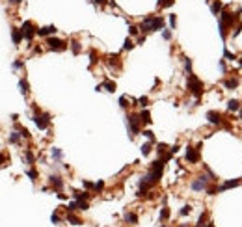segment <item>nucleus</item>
Here are the masks:
<instances>
[{"instance_id":"nucleus-37","label":"nucleus","mask_w":242,"mask_h":227,"mask_svg":"<svg viewBox=\"0 0 242 227\" xmlns=\"http://www.w3.org/2000/svg\"><path fill=\"white\" fill-rule=\"evenodd\" d=\"M97 63V50H89V65H95Z\"/></svg>"},{"instance_id":"nucleus-38","label":"nucleus","mask_w":242,"mask_h":227,"mask_svg":"<svg viewBox=\"0 0 242 227\" xmlns=\"http://www.w3.org/2000/svg\"><path fill=\"white\" fill-rule=\"evenodd\" d=\"M190 212H192V205H185V207L179 211V214H181V216H188Z\"/></svg>"},{"instance_id":"nucleus-61","label":"nucleus","mask_w":242,"mask_h":227,"mask_svg":"<svg viewBox=\"0 0 242 227\" xmlns=\"http://www.w3.org/2000/svg\"><path fill=\"white\" fill-rule=\"evenodd\" d=\"M239 67H240V69H242V56H240V58H239Z\"/></svg>"},{"instance_id":"nucleus-39","label":"nucleus","mask_w":242,"mask_h":227,"mask_svg":"<svg viewBox=\"0 0 242 227\" xmlns=\"http://www.w3.org/2000/svg\"><path fill=\"white\" fill-rule=\"evenodd\" d=\"M119 106L125 110V108H129V101H127V95H121L119 97Z\"/></svg>"},{"instance_id":"nucleus-43","label":"nucleus","mask_w":242,"mask_h":227,"mask_svg":"<svg viewBox=\"0 0 242 227\" xmlns=\"http://www.w3.org/2000/svg\"><path fill=\"white\" fill-rule=\"evenodd\" d=\"M147 102H149V99H147L145 95H142V97L138 99V106H142V108H145V106H147Z\"/></svg>"},{"instance_id":"nucleus-6","label":"nucleus","mask_w":242,"mask_h":227,"mask_svg":"<svg viewBox=\"0 0 242 227\" xmlns=\"http://www.w3.org/2000/svg\"><path fill=\"white\" fill-rule=\"evenodd\" d=\"M34 123H35V127L39 129V130H47L48 129V125H50V116L48 114H43V112H39V110H35V114H34Z\"/></svg>"},{"instance_id":"nucleus-17","label":"nucleus","mask_w":242,"mask_h":227,"mask_svg":"<svg viewBox=\"0 0 242 227\" xmlns=\"http://www.w3.org/2000/svg\"><path fill=\"white\" fill-rule=\"evenodd\" d=\"M108 65H110V67H116V69H121L119 54H110V56H108Z\"/></svg>"},{"instance_id":"nucleus-7","label":"nucleus","mask_w":242,"mask_h":227,"mask_svg":"<svg viewBox=\"0 0 242 227\" xmlns=\"http://www.w3.org/2000/svg\"><path fill=\"white\" fill-rule=\"evenodd\" d=\"M211 181H212V179H211L209 175H199V177H196V179L192 181L190 188H192L194 192H203V190L209 188V183H211Z\"/></svg>"},{"instance_id":"nucleus-10","label":"nucleus","mask_w":242,"mask_h":227,"mask_svg":"<svg viewBox=\"0 0 242 227\" xmlns=\"http://www.w3.org/2000/svg\"><path fill=\"white\" fill-rule=\"evenodd\" d=\"M207 119H209V123L211 125H214V127H222L224 125V116L220 114V112H216V110H209L207 112Z\"/></svg>"},{"instance_id":"nucleus-28","label":"nucleus","mask_w":242,"mask_h":227,"mask_svg":"<svg viewBox=\"0 0 242 227\" xmlns=\"http://www.w3.org/2000/svg\"><path fill=\"white\" fill-rule=\"evenodd\" d=\"M50 155H52L54 160H62V158H63V153H62V149H58V147H52Z\"/></svg>"},{"instance_id":"nucleus-11","label":"nucleus","mask_w":242,"mask_h":227,"mask_svg":"<svg viewBox=\"0 0 242 227\" xmlns=\"http://www.w3.org/2000/svg\"><path fill=\"white\" fill-rule=\"evenodd\" d=\"M185 158H186L190 164H198L199 158H201V157H199V149H198V147H188L186 153H185Z\"/></svg>"},{"instance_id":"nucleus-8","label":"nucleus","mask_w":242,"mask_h":227,"mask_svg":"<svg viewBox=\"0 0 242 227\" xmlns=\"http://www.w3.org/2000/svg\"><path fill=\"white\" fill-rule=\"evenodd\" d=\"M21 30H22V34H24V39L30 43L35 35H37V28L34 26V22L32 20H24L22 22V26H21Z\"/></svg>"},{"instance_id":"nucleus-49","label":"nucleus","mask_w":242,"mask_h":227,"mask_svg":"<svg viewBox=\"0 0 242 227\" xmlns=\"http://www.w3.org/2000/svg\"><path fill=\"white\" fill-rule=\"evenodd\" d=\"M104 188V181H97L95 183V188H93V192H101Z\"/></svg>"},{"instance_id":"nucleus-23","label":"nucleus","mask_w":242,"mask_h":227,"mask_svg":"<svg viewBox=\"0 0 242 227\" xmlns=\"http://www.w3.org/2000/svg\"><path fill=\"white\" fill-rule=\"evenodd\" d=\"M19 89H21V93H22V95H28V93H30V86H28V82H26L24 78H21V80H19Z\"/></svg>"},{"instance_id":"nucleus-21","label":"nucleus","mask_w":242,"mask_h":227,"mask_svg":"<svg viewBox=\"0 0 242 227\" xmlns=\"http://www.w3.org/2000/svg\"><path fill=\"white\" fill-rule=\"evenodd\" d=\"M123 220H125L127 224H132V225H136V224H138V216H136L134 212H125Z\"/></svg>"},{"instance_id":"nucleus-9","label":"nucleus","mask_w":242,"mask_h":227,"mask_svg":"<svg viewBox=\"0 0 242 227\" xmlns=\"http://www.w3.org/2000/svg\"><path fill=\"white\" fill-rule=\"evenodd\" d=\"M47 45H48V48L50 50H54V52H63L65 48H67V43L63 41V39H58V37H47Z\"/></svg>"},{"instance_id":"nucleus-51","label":"nucleus","mask_w":242,"mask_h":227,"mask_svg":"<svg viewBox=\"0 0 242 227\" xmlns=\"http://www.w3.org/2000/svg\"><path fill=\"white\" fill-rule=\"evenodd\" d=\"M240 32H242V22H239V24L235 26V30H233V37H237Z\"/></svg>"},{"instance_id":"nucleus-55","label":"nucleus","mask_w":242,"mask_h":227,"mask_svg":"<svg viewBox=\"0 0 242 227\" xmlns=\"http://www.w3.org/2000/svg\"><path fill=\"white\" fill-rule=\"evenodd\" d=\"M50 222H52V224H60V216H58V214L54 212V214L50 216Z\"/></svg>"},{"instance_id":"nucleus-5","label":"nucleus","mask_w":242,"mask_h":227,"mask_svg":"<svg viewBox=\"0 0 242 227\" xmlns=\"http://www.w3.org/2000/svg\"><path fill=\"white\" fill-rule=\"evenodd\" d=\"M125 121H127V129H129V134H130V138H134L136 134H140V127H142L140 114H127Z\"/></svg>"},{"instance_id":"nucleus-46","label":"nucleus","mask_w":242,"mask_h":227,"mask_svg":"<svg viewBox=\"0 0 242 227\" xmlns=\"http://www.w3.org/2000/svg\"><path fill=\"white\" fill-rule=\"evenodd\" d=\"M11 67H13V69H22V67H24V61H22V60H15Z\"/></svg>"},{"instance_id":"nucleus-53","label":"nucleus","mask_w":242,"mask_h":227,"mask_svg":"<svg viewBox=\"0 0 242 227\" xmlns=\"http://www.w3.org/2000/svg\"><path fill=\"white\" fill-rule=\"evenodd\" d=\"M162 37H164L166 41H170V39H171V30H166V28H164V32H162Z\"/></svg>"},{"instance_id":"nucleus-27","label":"nucleus","mask_w":242,"mask_h":227,"mask_svg":"<svg viewBox=\"0 0 242 227\" xmlns=\"http://www.w3.org/2000/svg\"><path fill=\"white\" fill-rule=\"evenodd\" d=\"M140 149H142V155H144V157H147V155L153 151V142H147V143H144Z\"/></svg>"},{"instance_id":"nucleus-29","label":"nucleus","mask_w":242,"mask_h":227,"mask_svg":"<svg viewBox=\"0 0 242 227\" xmlns=\"http://www.w3.org/2000/svg\"><path fill=\"white\" fill-rule=\"evenodd\" d=\"M67 222H69V224H73V225H80V224H82V222H80V218H76L73 212H67Z\"/></svg>"},{"instance_id":"nucleus-56","label":"nucleus","mask_w":242,"mask_h":227,"mask_svg":"<svg viewBox=\"0 0 242 227\" xmlns=\"http://www.w3.org/2000/svg\"><path fill=\"white\" fill-rule=\"evenodd\" d=\"M56 196H58V199H62V201H65V199H67V194H62V192H58Z\"/></svg>"},{"instance_id":"nucleus-36","label":"nucleus","mask_w":242,"mask_h":227,"mask_svg":"<svg viewBox=\"0 0 242 227\" xmlns=\"http://www.w3.org/2000/svg\"><path fill=\"white\" fill-rule=\"evenodd\" d=\"M158 218H160L162 222H164V220H168V218H170V209H168V207H164V209L160 211V214H158Z\"/></svg>"},{"instance_id":"nucleus-45","label":"nucleus","mask_w":242,"mask_h":227,"mask_svg":"<svg viewBox=\"0 0 242 227\" xmlns=\"http://www.w3.org/2000/svg\"><path fill=\"white\" fill-rule=\"evenodd\" d=\"M26 175H28L32 181H35V179H37V171H35L34 168H32V170H26Z\"/></svg>"},{"instance_id":"nucleus-4","label":"nucleus","mask_w":242,"mask_h":227,"mask_svg":"<svg viewBox=\"0 0 242 227\" xmlns=\"http://www.w3.org/2000/svg\"><path fill=\"white\" fill-rule=\"evenodd\" d=\"M188 91L196 97V101L199 102V97L203 95V91H205V86H203V82L194 75V73H190L188 75Z\"/></svg>"},{"instance_id":"nucleus-32","label":"nucleus","mask_w":242,"mask_h":227,"mask_svg":"<svg viewBox=\"0 0 242 227\" xmlns=\"http://www.w3.org/2000/svg\"><path fill=\"white\" fill-rule=\"evenodd\" d=\"M132 48H134V41L130 37H127L125 43H123V50H132Z\"/></svg>"},{"instance_id":"nucleus-58","label":"nucleus","mask_w":242,"mask_h":227,"mask_svg":"<svg viewBox=\"0 0 242 227\" xmlns=\"http://www.w3.org/2000/svg\"><path fill=\"white\" fill-rule=\"evenodd\" d=\"M218 65H220V71H222V73H226V63H224V60H220V63H218Z\"/></svg>"},{"instance_id":"nucleus-50","label":"nucleus","mask_w":242,"mask_h":227,"mask_svg":"<svg viewBox=\"0 0 242 227\" xmlns=\"http://www.w3.org/2000/svg\"><path fill=\"white\" fill-rule=\"evenodd\" d=\"M76 203H78V211H88L89 209L88 201H76Z\"/></svg>"},{"instance_id":"nucleus-2","label":"nucleus","mask_w":242,"mask_h":227,"mask_svg":"<svg viewBox=\"0 0 242 227\" xmlns=\"http://www.w3.org/2000/svg\"><path fill=\"white\" fill-rule=\"evenodd\" d=\"M240 11H242V9H240ZM240 11L231 13V11L224 9V11L220 13L218 28H220V35H222V39H226V37H227V32H229V30H233V28L240 22Z\"/></svg>"},{"instance_id":"nucleus-15","label":"nucleus","mask_w":242,"mask_h":227,"mask_svg":"<svg viewBox=\"0 0 242 227\" xmlns=\"http://www.w3.org/2000/svg\"><path fill=\"white\" fill-rule=\"evenodd\" d=\"M240 183H242L240 179H231V181H226L222 186H218V190H220V192H226V190H229V188H235V186H239Z\"/></svg>"},{"instance_id":"nucleus-18","label":"nucleus","mask_w":242,"mask_h":227,"mask_svg":"<svg viewBox=\"0 0 242 227\" xmlns=\"http://www.w3.org/2000/svg\"><path fill=\"white\" fill-rule=\"evenodd\" d=\"M224 88L226 89H237L239 88V78H227V80H224Z\"/></svg>"},{"instance_id":"nucleus-60","label":"nucleus","mask_w":242,"mask_h":227,"mask_svg":"<svg viewBox=\"0 0 242 227\" xmlns=\"http://www.w3.org/2000/svg\"><path fill=\"white\" fill-rule=\"evenodd\" d=\"M9 2H11V4H21L22 0H9Z\"/></svg>"},{"instance_id":"nucleus-22","label":"nucleus","mask_w":242,"mask_h":227,"mask_svg":"<svg viewBox=\"0 0 242 227\" xmlns=\"http://www.w3.org/2000/svg\"><path fill=\"white\" fill-rule=\"evenodd\" d=\"M103 89H106V91L114 93V91H116V82H114V80H108V78H106V80L103 82Z\"/></svg>"},{"instance_id":"nucleus-44","label":"nucleus","mask_w":242,"mask_h":227,"mask_svg":"<svg viewBox=\"0 0 242 227\" xmlns=\"http://www.w3.org/2000/svg\"><path fill=\"white\" fill-rule=\"evenodd\" d=\"M205 220H207V212H203V214L199 216V220H198L196 227H203V225H205Z\"/></svg>"},{"instance_id":"nucleus-41","label":"nucleus","mask_w":242,"mask_h":227,"mask_svg":"<svg viewBox=\"0 0 242 227\" xmlns=\"http://www.w3.org/2000/svg\"><path fill=\"white\" fill-rule=\"evenodd\" d=\"M75 211H78V203H76V201L73 199V201H71V203L67 205V212H75Z\"/></svg>"},{"instance_id":"nucleus-13","label":"nucleus","mask_w":242,"mask_h":227,"mask_svg":"<svg viewBox=\"0 0 242 227\" xmlns=\"http://www.w3.org/2000/svg\"><path fill=\"white\" fill-rule=\"evenodd\" d=\"M56 34V26L50 24V26H43V28H37V35L39 37H50Z\"/></svg>"},{"instance_id":"nucleus-59","label":"nucleus","mask_w":242,"mask_h":227,"mask_svg":"<svg viewBox=\"0 0 242 227\" xmlns=\"http://www.w3.org/2000/svg\"><path fill=\"white\" fill-rule=\"evenodd\" d=\"M142 43H145V35H144V34L138 37V45H142Z\"/></svg>"},{"instance_id":"nucleus-30","label":"nucleus","mask_w":242,"mask_h":227,"mask_svg":"<svg viewBox=\"0 0 242 227\" xmlns=\"http://www.w3.org/2000/svg\"><path fill=\"white\" fill-rule=\"evenodd\" d=\"M224 58H226V60H239V58H237V54H233L227 47H224Z\"/></svg>"},{"instance_id":"nucleus-52","label":"nucleus","mask_w":242,"mask_h":227,"mask_svg":"<svg viewBox=\"0 0 242 227\" xmlns=\"http://www.w3.org/2000/svg\"><path fill=\"white\" fill-rule=\"evenodd\" d=\"M168 19H170V26H171V28H175V24H177V17H175V15L171 13V15H170Z\"/></svg>"},{"instance_id":"nucleus-62","label":"nucleus","mask_w":242,"mask_h":227,"mask_svg":"<svg viewBox=\"0 0 242 227\" xmlns=\"http://www.w3.org/2000/svg\"><path fill=\"white\" fill-rule=\"evenodd\" d=\"M239 116H240V119H242V110H239Z\"/></svg>"},{"instance_id":"nucleus-1","label":"nucleus","mask_w":242,"mask_h":227,"mask_svg":"<svg viewBox=\"0 0 242 227\" xmlns=\"http://www.w3.org/2000/svg\"><path fill=\"white\" fill-rule=\"evenodd\" d=\"M166 158L164 157H158V160H155V162H151V166H149V171L142 177V181H140V190L136 192V196L138 197H144L145 194H147V190L149 188H153L155 184H158V181H160V177H162V170H164V166H166Z\"/></svg>"},{"instance_id":"nucleus-26","label":"nucleus","mask_w":242,"mask_h":227,"mask_svg":"<svg viewBox=\"0 0 242 227\" xmlns=\"http://www.w3.org/2000/svg\"><path fill=\"white\" fill-rule=\"evenodd\" d=\"M71 50H73V54H80V50H82V45H80V41L73 39V41H71Z\"/></svg>"},{"instance_id":"nucleus-3","label":"nucleus","mask_w":242,"mask_h":227,"mask_svg":"<svg viewBox=\"0 0 242 227\" xmlns=\"http://www.w3.org/2000/svg\"><path fill=\"white\" fill-rule=\"evenodd\" d=\"M140 30H142V34H151V32H157V30H164V19L158 17V15H149V17H145L142 20Z\"/></svg>"},{"instance_id":"nucleus-54","label":"nucleus","mask_w":242,"mask_h":227,"mask_svg":"<svg viewBox=\"0 0 242 227\" xmlns=\"http://www.w3.org/2000/svg\"><path fill=\"white\" fill-rule=\"evenodd\" d=\"M203 170H205V171H207V175H209V177H211V179H212V181H214V179H216V175H214V173H212V170H211V168H209V166H203Z\"/></svg>"},{"instance_id":"nucleus-16","label":"nucleus","mask_w":242,"mask_h":227,"mask_svg":"<svg viewBox=\"0 0 242 227\" xmlns=\"http://www.w3.org/2000/svg\"><path fill=\"white\" fill-rule=\"evenodd\" d=\"M211 11H212V15H220V13L224 11V4H222V0H212V4H211Z\"/></svg>"},{"instance_id":"nucleus-35","label":"nucleus","mask_w":242,"mask_h":227,"mask_svg":"<svg viewBox=\"0 0 242 227\" xmlns=\"http://www.w3.org/2000/svg\"><path fill=\"white\" fill-rule=\"evenodd\" d=\"M173 2H175V0H157L158 7H171V6H173Z\"/></svg>"},{"instance_id":"nucleus-34","label":"nucleus","mask_w":242,"mask_h":227,"mask_svg":"<svg viewBox=\"0 0 242 227\" xmlns=\"http://www.w3.org/2000/svg\"><path fill=\"white\" fill-rule=\"evenodd\" d=\"M168 151H170V149H168V145H166V143H158V149H157L158 157H164V155H166Z\"/></svg>"},{"instance_id":"nucleus-25","label":"nucleus","mask_w":242,"mask_h":227,"mask_svg":"<svg viewBox=\"0 0 242 227\" xmlns=\"http://www.w3.org/2000/svg\"><path fill=\"white\" fill-rule=\"evenodd\" d=\"M21 138H22V136H21V132H19L17 129H15L13 132H9V143H19Z\"/></svg>"},{"instance_id":"nucleus-19","label":"nucleus","mask_w":242,"mask_h":227,"mask_svg":"<svg viewBox=\"0 0 242 227\" xmlns=\"http://www.w3.org/2000/svg\"><path fill=\"white\" fill-rule=\"evenodd\" d=\"M89 197H91L89 192H73V199H75V201H86V199H89Z\"/></svg>"},{"instance_id":"nucleus-31","label":"nucleus","mask_w":242,"mask_h":227,"mask_svg":"<svg viewBox=\"0 0 242 227\" xmlns=\"http://www.w3.org/2000/svg\"><path fill=\"white\" fill-rule=\"evenodd\" d=\"M129 34H130V35H138V34H142V30H140V26H136V24H129Z\"/></svg>"},{"instance_id":"nucleus-47","label":"nucleus","mask_w":242,"mask_h":227,"mask_svg":"<svg viewBox=\"0 0 242 227\" xmlns=\"http://www.w3.org/2000/svg\"><path fill=\"white\" fill-rule=\"evenodd\" d=\"M144 136H145L149 142H153V143H155V134H153L151 130H144Z\"/></svg>"},{"instance_id":"nucleus-48","label":"nucleus","mask_w":242,"mask_h":227,"mask_svg":"<svg viewBox=\"0 0 242 227\" xmlns=\"http://www.w3.org/2000/svg\"><path fill=\"white\" fill-rule=\"evenodd\" d=\"M82 186H84L86 190H93V188H95V184H93V183H89V181H84V179H82Z\"/></svg>"},{"instance_id":"nucleus-33","label":"nucleus","mask_w":242,"mask_h":227,"mask_svg":"<svg viewBox=\"0 0 242 227\" xmlns=\"http://www.w3.org/2000/svg\"><path fill=\"white\" fill-rule=\"evenodd\" d=\"M15 129H17V130L21 132V136H22V138H30V132H28V129H24V127H21L19 123L15 125Z\"/></svg>"},{"instance_id":"nucleus-57","label":"nucleus","mask_w":242,"mask_h":227,"mask_svg":"<svg viewBox=\"0 0 242 227\" xmlns=\"http://www.w3.org/2000/svg\"><path fill=\"white\" fill-rule=\"evenodd\" d=\"M93 4H97V6H104V4H108V0H93Z\"/></svg>"},{"instance_id":"nucleus-24","label":"nucleus","mask_w":242,"mask_h":227,"mask_svg":"<svg viewBox=\"0 0 242 227\" xmlns=\"http://www.w3.org/2000/svg\"><path fill=\"white\" fill-rule=\"evenodd\" d=\"M227 110H229V112H239V110H240V102H239L237 99H231V101L227 102Z\"/></svg>"},{"instance_id":"nucleus-20","label":"nucleus","mask_w":242,"mask_h":227,"mask_svg":"<svg viewBox=\"0 0 242 227\" xmlns=\"http://www.w3.org/2000/svg\"><path fill=\"white\" fill-rule=\"evenodd\" d=\"M140 119H142V125H151V114H149V110H142L140 112Z\"/></svg>"},{"instance_id":"nucleus-42","label":"nucleus","mask_w":242,"mask_h":227,"mask_svg":"<svg viewBox=\"0 0 242 227\" xmlns=\"http://www.w3.org/2000/svg\"><path fill=\"white\" fill-rule=\"evenodd\" d=\"M185 69H186L188 75L192 73V60H190V58H185Z\"/></svg>"},{"instance_id":"nucleus-14","label":"nucleus","mask_w":242,"mask_h":227,"mask_svg":"<svg viewBox=\"0 0 242 227\" xmlns=\"http://www.w3.org/2000/svg\"><path fill=\"white\" fill-rule=\"evenodd\" d=\"M24 39V34L21 28H11V41L13 45H21V41Z\"/></svg>"},{"instance_id":"nucleus-40","label":"nucleus","mask_w":242,"mask_h":227,"mask_svg":"<svg viewBox=\"0 0 242 227\" xmlns=\"http://www.w3.org/2000/svg\"><path fill=\"white\" fill-rule=\"evenodd\" d=\"M24 157H26L28 164H34V162H35V157H34V153H32V151H24Z\"/></svg>"},{"instance_id":"nucleus-12","label":"nucleus","mask_w":242,"mask_h":227,"mask_svg":"<svg viewBox=\"0 0 242 227\" xmlns=\"http://www.w3.org/2000/svg\"><path fill=\"white\" fill-rule=\"evenodd\" d=\"M48 183H50V186H52L56 192H62V190H63V179H62L60 175H50V177H48Z\"/></svg>"}]
</instances>
